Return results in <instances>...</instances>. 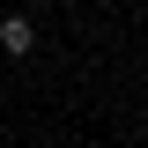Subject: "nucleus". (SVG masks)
<instances>
[{"instance_id": "1", "label": "nucleus", "mask_w": 148, "mask_h": 148, "mask_svg": "<svg viewBox=\"0 0 148 148\" xmlns=\"http://www.w3.org/2000/svg\"><path fill=\"white\" fill-rule=\"evenodd\" d=\"M30 45H37V30H30V15H0V52H30Z\"/></svg>"}]
</instances>
